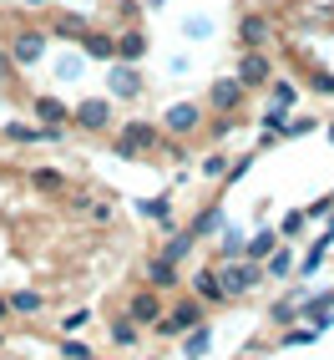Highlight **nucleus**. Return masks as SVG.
<instances>
[{
  "label": "nucleus",
  "mask_w": 334,
  "mask_h": 360,
  "mask_svg": "<svg viewBox=\"0 0 334 360\" xmlns=\"http://www.w3.org/2000/svg\"><path fill=\"white\" fill-rule=\"evenodd\" d=\"M269 56H258V51H248L243 61H238V82H243V86H264L269 82Z\"/></svg>",
  "instance_id": "8"
},
{
  "label": "nucleus",
  "mask_w": 334,
  "mask_h": 360,
  "mask_svg": "<svg viewBox=\"0 0 334 360\" xmlns=\"http://www.w3.org/2000/svg\"><path fill=\"white\" fill-rule=\"evenodd\" d=\"M208 340H213V330H208V325H198V330H187V355L198 360V355L208 350Z\"/></svg>",
  "instance_id": "20"
},
{
  "label": "nucleus",
  "mask_w": 334,
  "mask_h": 360,
  "mask_svg": "<svg viewBox=\"0 0 334 360\" xmlns=\"http://www.w3.org/2000/svg\"><path fill=\"white\" fill-rule=\"evenodd\" d=\"M208 229H218V208H208V213H203V219L193 224V233H208Z\"/></svg>",
  "instance_id": "26"
},
{
  "label": "nucleus",
  "mask_w": 334,
  "mask_h": 360,
  "mask_svg": "<svg viewBox=\"0 0 334 360\" xmlns=\"http://www.w3.org/2000/svg\"><path fill=\"white\" fill-rule=\"evenodd\" d=\"M26 6H51V0H26Z\"/></svg>",
  "instance_id": "29"
},
{
  "label": "nucleus",
  "mask_w": 334,
  "mask_h": 360,
  "mask_svg": "<svg viewBox=\"0 0 334 360\" xmlns=\"http://www.w3.org/2000/svg\"><path fill=\"white\" fill-rule=\"evenodd\" d=\"M187 249H193V233H173V238L162 244V259H173V264H178V259H182Z\"/></svg>",
  "instance_id": "17"
},
{
  "label": "nucleus",
  "mask_w": 334,
  "mask_h": 360,
  "mask_svg": "<svg viewBox=\"0 0 334 360\" xmlns=\"http://www.w3.org/2000/svg\"><path fill=\"white\" fill-rule=\"evenodd\" d=\"M218 279H223L228 300H238V295H248L253 284H258V264H253V259H243V264H228V269H218Z\"/></svg>",
  "instance_id": "4"
},
{
  "label": "nucleus",
  "mask_w": 334,
  "mask_h": 360,
  "mask_svg": "<svg viewBox=\"0 0 334 360\" xmlns=\"http://www.w3.org/2000/svg\"><path fill=\"white\" fill-rule=\"evenodd\" d=\"M203 173H208V178H218V173H233V167H228V158H208V162H203Z\"/></svg>",
  "instance_id": "24"
},
{
  "label": "nucleus",
  "mask_w": 334,
  "mask_h": 360,
  "mask_svg": "<svg viewBox=\"0 0 334 360\" xmlns=\"http://www.w3.org/2000/svg\"><path fill=\"white\" fill-rule=\"evenodd\" d=\"M193 295H198L203 304H228V290H223L218 269H198V274H193Z\"/></svg>",
  "instance_id": "5"
},
{
  "label": "nucleus",
  "mask_w": 334,
  "mask_h": 360,
  "mask_svg": "<svg viewBox=\"0 0 334 360\" xmlns=\"http://www.w3.org/2000/svg\"><path fill=\"white\" fill-rule=\"evenodd\" d=\"M137 340H142V325H137L132 315H127V320H116V325H112V345H116V350H132Z\"/></svg>",
  "instance_id": "13"
},
{
  "label": "nucleus",
  "mask_w": 334,
  "mask_h": 360,
  "mask_svg": "<svg viewBox=\"0 0 334 360\" xmlns=\"http://www.w3.org/2000/svg\"><path fill=\"white\" fill-rule=\"evenodd\" d=\"M112 91H116V97H137V71L132 66H112Z\"/></svg>",
  "instance_id": "14"
},
{
  "label": "nucleus",
  "mask_w": 334,
  "mask_h": 360,
  "mask_svg": "<svg viewBox=\"0 0 334 360\" xmlns=\"http://www.w3.org/2000/svg\"><path fill=\"white\" fill-rule=\"evenodd\" d=\"M198 122H203V112L193 107V102H182V107H173L162 117V127L173 132V137H187V132H198Z\"/></svg>",
  "instance_id": "6"
},
{
  "label": "nucleus",
  "mask_w": 334,
  "mask_h": 360,
  "mask_svg": "<svg viewBox=\"0 0 334 360\" xmlns=\"http://www.w3.org/2000/svg\"><path fill=\"white\" fill-rule=\"evenodd\" d=\"M41 304H46V300H41L36 290H15V295H11V315H41Z\"/></svg>",
  "instance_id": "15"
},
{
  "label": "nucleus",
  "mask_w": 334,
  "mask_h": 360,
  "mask_svg": "<svg viewBox=\"0 0 334 360\" xmlns=\"http://www.w3.org/2000/svg\"><path fill=\"white\" fill-rule=\"evenodd\" d=\"M71 117H76V122H81L86 132H102V127L112 122V107H107V102H81Z\"/></svg>",
  "instance_id": "10"
},
{
  "label": "nucleus",
  "mask_w": 334,
  "mask_h": 360,
  "mask_svg": "<svg viewBox=\"0 0 334 360\" xmlns=\"http://www.w3.org/2000/svg\"><path fill=\"white\" fill-rule=\"evenodd\" d=\"M157 142H162L157 122H127L116 132V153L122 158H147V153H157Z\"/></svg>",
  "instance_id": "2"
},
{
  "label": "nucleus",
  "mask_w": 334,
  "mask_h": 360,
  "mask_svg": "<svg viewBox=\"0 0 334 360\" xmlns=\"http://www.w3.org/2000/svg\"><path fill=\"white\" fill-rule=\"evenodd\" d=\"M137 208L147 213V219H157V224H173V208H167V198H142Z\"/></svg>",
  "instance_id": "18"
},
{
  "label": "nucleus",
  "mask_w": 334,
  "mask_h": 360,
  "mask_svg": "<svg viewBox=\"0 0 334 360\" xmlns=\"http://www.w3.org/2000/svg\"><path fill=\"white\" fill-rule=\"evenodd\" d=\"M86 320H91V309H71V315L61 320V335H76V330H81Z\"/></svg>",
  "instance_id": "23"
},
{
  "label": "nucleus",
  "mask_w": 334,
  "mask_h": 360,
  "mask_svg": "<svg viewBox=\"0 0 334 360\" xmlns=\"http://www.w3.org/2000/svg\"><path fill=\"white\" fill-rule=\"evenodd\" d=\"M147 284H152V290H173V284H178V264L157 254V259L147 264Z\"/></svg>",
  "instance_id": "11"
},
{
  "label": "nucleus",
  "mask_w": 334,
  "mask_h": 360,
  "mask_svg": "<svg viewBox=\"0 0 334 360\" xmlns=\"http://www.w3.org/2000/svg\"><path fill=\"white\" fill-rule=\"evenodd\" d=\"M238 97H243V82H238V77H228V82H218V86H213V107H218V112H233L238 107Z\"/></svg>",
  "instance_id": "12"
},
{
  "label": "nucleus",
  "mask_w": 334,
  "mask_h": 360,
  "mask_svg": "<svg viewBox=\"0 0 334 360\" xmlns=\"http://www.w3.org/2000/svg\"><path fill=\"white\" fill-rule=\"evenodd\" d=\"M198 325H203V304H198V295H193V300H178V304L157 320V335H162V340H178V335L198 330Z\"/></svg>",
  "instance_id": "1"
},
{
  "label": "nucleus",
  "mask_w": 334,
  "mask_h": 360,
  "mask_svg": "<svg viewBox=\"0 0 334 360\" xmlns=\"http://www.w3.org/2000/svg\"><path fill=\"white\" fill-rule=\"evenodd\" d=\"M274 244H279V238H274V233H258V238H253V244H248V259L258 264V259H264V254H274Z\"/></svg>",
  "instance_id": "22"
},
{
  "label": "nucleus",
  "mask_w": 334,
  "mask_h": 360,
  "mask_svg": "<svg viewBox=\"0 0 334 360\" xmlns=\"http://www.w3.org/2000/svg\"><path fill=\"white\" fill-rule=\"evenodd\" d=\"M157 295H162V290H152V284H147V290H137V295L127 300V315H132V320H137L142 330H157V320L167 315Z\"/></svg>",
  "instance_id": "3"
},
{
  "label": "nucleus",
  "mask_w": 334,
  "mask_h": 360,
  "mask_svg": "<svg viewBox=\"0 0 334 360\" xmlns=\"http://www.w3.org/2000/svg\"><path fill=\"white\" fill-rule=\"evenodd\" d=\"M274 102L289 107V102H294V86H289V82H274Z\"/></svg>",
  "instance_id": "25"
},
{
  "label": "nucleus",
  "mask_w": 334,
  "mask_h": 360,
  "mask_svg": "<svg viewBox=\"0 0 334 360\" xmlns=\"http://www.w3.org/2000/svg\"><path fill=\"white\" fill-rule=\"evenodd\" d=\"M41 51H46V36H36V31H20V36H15V46H11L15 66H36V61H41Z\"/></svg>",
  "instance_id": "7"
},
{
  "label": "nucleus",
  "mask_w": 334,
  "mask_h": 360,
  "mask_svg": "<svg viewBox=\"0 0 334 360\" xmlns=\"http://www.w3.org/2000/svg\"><path fill=\"white\" fill-rule=\"evenodd\" d=\"M66 360H91V350L81 340H66Z\"/></svg>",
  "instance_id": "27"
},
{
  "label": "nucleus",
  "mask_w": 334,
  "mask_h": 360,
  "mask_svg": "<svg viewBox=\"0 0 334 360\" xmlns=\"http://www.w3.org/2000/svg\"><path fill=\"white\" fill-rule=\"evenodd\" d=\"M31 183H36V188H46V193H66V178L56 173V167H36Z\"/></svg>",
  "instance_id": "16"
},
{
  "label": "nucleus",
  "mask_w": 334,
  "mask_h": 360,
  "mask_svg": "<svg viewBox=\"0 0 334 360\" xmlns=\"http://www.w3.org/2000/svg\"><path fill=\"white\" fill-rule=\"evenodd\" d=\"M91 360H97V355H91Z\"/></svg>",
  "instance_id": "30"
},
{
  "label": "nucleus",
  "mask_w": 334,
  "mask_h": 360,
  "mask_svg": "<svg viewBox=\"0 0 334 360\" xmlns=\"http://www.w3.org/2000/svg\"><path fill=\"white\" fill-rule=\"evenodd\" d=\"M116 51H122L127 61H142V51H147V41H142L137 31H127V36H122V46H116Z\"/></svg>",
  "instance_id": "21"
},
{
  "label": "nucleus",
  "mask_w": 334,
  "mask_h": 360,
  "mask_svg": "<svg viewBox=\"0 0 334 360\" xmlns=\"http://www.w3.org/2000/svg\"><path fill=\"white\" fill-rule=\"evenodd\" d=\"M0 320H11V300H0Z\"/></svg>",
  "instance_id": "28"
},
{
  "label": "nucleus",
  "mask_w": 334,
  "mask_h": 360,
  "mask_svg": "<svg viewBox=\"0 0 334 360\" xmlns=\"http://www.w3.org/2000/svg\"><path fill=\"white\" fill-rule=\"evenodd\" d=\"M36 112H41V117H46V122H51V127H56V122H66V117H71V112H66L61 102H51V97H36Z\"/></svg>",
  "instance_id": "19"
},
{
  "label": "nucleus",
  "mask_w": 334,
  "mask_h": 360,
  "mask_svg": "<svg viewBox=\"0 0 334 360\" xmlns=\"http://www.w3.org/2000/svg\"><path fill=\"white\" fill-rule=\"evenodd\" d=\"M238 41H243L248 51H258V46L269 41V15H243L238 20Z\"/></svg>",
  "instance_id": "9"
}]
</instances>
